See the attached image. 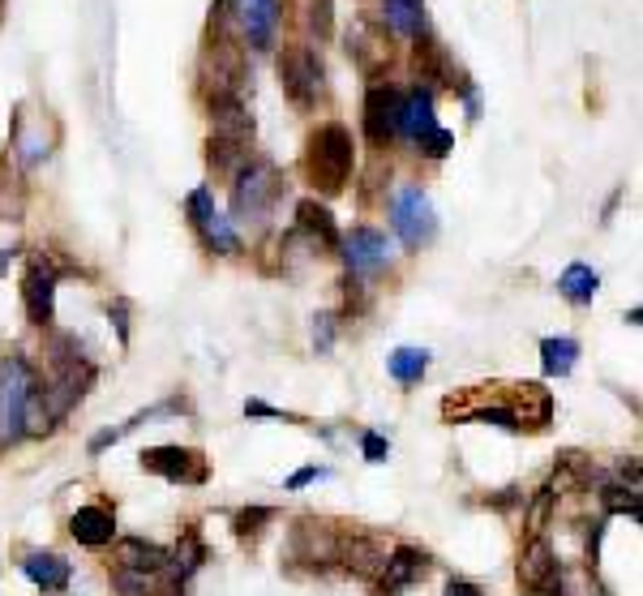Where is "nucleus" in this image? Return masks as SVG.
<instances>
[{"label": "nucleus", "instance_id": "33", "mask_svg": "<svg viewBox=\"0 0 643 596\" xmlns=\"http://www.w3.org/2000/svg\"><path fill=\"white\" fill-rule=\"evenodd\" d=\"M271 519H275V511H271V507H244V511L237 519H232V523H237V537H241V541L258 545Z\"/></svg>", "mask_w": 643, "mask_h": 596}, {"label": "nucleus", "instance_id": "20", "mask_svg": "<svg viewBox=\"0 0 643 596\" xmlns=\"http://www.w3.org/2000/svg\"><path fill=\"white\" fill-rule=\"evenodd\" d=\"M69 537L86 550H103L117 541V516L108 507H78L69 516Z\"/></svg>", "mask_w": 643, "mask_h": 596}, {"label": "nucleus", "instance_id": "1", "mask_svg": "<svg viewBox=\"0 0 643 596\" xmlns=\"http://www.w3.org/2000/svg\"><path fill=\"white\" fill-rule=\"evenodd\" d=\"M446 421H489L506 434H523V430H545L554 421V395L541 382H515V387H477L468 399H446L443 403Z\"/></svg>", "mask_w": 643, "mask_h": 596}, {"label": "nucleus", "instance_id": "34", "mask_svg": "<svg viewBox=\"0 0 643 596\" xmlns=\"http://www.w3.org/2000/svg\"><path fill=\"white\" fill-rule=\"evenodd\" d=\"M554 498H558L554 485H541V489H536L532 511H527V537H541V532H545V519H549V511H554Z\"/></svg>", "mask_w": 643, "mask_h": 596}, {"label": "nucleus", "instance_id": "32", "mask_svg": "<svg viewBox=\"0 0 643 596\" xmlns=\"http://www.w3.org/2000/svg\"><path fill=\"white\" fill-rule=\"evenodd\" d=\"M301 26L309 35H318V43L330 40V31H335V0H301Z\"/></svg>", "mask_w": 643, "mask_h": 596}, {"label": "nucleus", "instance_id": "10", "mask_svg": "<svg viewBox=\"0 0 643 596\" xmlns=\"http://www.w3.org/2000/svg\"><path fill=\"white\" fill-rule=\"evenodd\" d=\"M138 459H142V473H155L172 485H206V477H210L206 455L194 446H151Z\"/></svg>", "mask_w": 643, "mask_h": 596}, {"label": "nucleus", "instance_id": "27", "mask_svg": "<svg viewBox=\"0 0 643 596\" xmlns=\"http://www.w3.org/2000/svg\"><path fill=\"white\" fill-rule=\"evenodd\" d=\"M575 360H579V339H570V335H549V339H541V369H545L549 378H566V373L575 369Z\"/></svg>", "mask_w": 643, "mask_h": 596}, {"label": "nucleus", "instance_id": "8", "mask_svg": "<svg viewBox=\"0 0 643 596\" xmlns=\"http://www.w3.org/2000/svg\"><path fill=\"white\" fill-rule=\"evenodd\" d=\"M185 219H189V228L198 232V240L210 249V253H224V258H232V253H241V237H237V228H232V219L228 215H219V206H215V194L201 185L194 189L189 198H185Z\"/></svg>", "mask_w": 643, "mask_h": 596}, {"label": "nucleus", "instance_id": "37", "mask_svg": "<svg viewBox=\"0 0 643 596\" xmlns=\"http://www.w3.org/2000/svg\"><path fill=\"white\" fill-rule=\"evenodd\" d=\"M361 451L369 464H386V455H391V442L382 434H373V430H364L361 434Z\"/></svg>", "mask_w": 643, "mask_h": 596}, {"label": "nucleus", "instance_id": "36", "mask_svg": "<svg viewBox=\"0 0 643 596\" xmlns=\"http://www.w3.org/2000/svg\"><path fill=\"white\" fill-rule=\"evenodd\" d=\"M232 18H237V0H215V4H210V35H215V40H228Z\"/></svg>", "mask_w": 643, "mask_h": 596}, {"label": "nucleus", "instance_id": "40", "mask_svg": "<svg viewBox=\"0 0 643 596\" xmlns=\"http://www.w3.org/2000/svg\"><path fill=\"white\" fill-rule=\"evenodd\" d=\"M244 416H275V421H292V416H287V412H280V408H271V403H262V399H249V403H244Z\"/></svg>", "mask_w": 643, "mask_h": 596}, {"label": "nucleus", "instance_id": "28", "mask_svg": "<svg viewBox=\"0 0 643 596\" xmlns=\"http://www.w3.org/2000/svg\"><path fill=\"white\" fill-rule=\"evenodd\" d=\"M425 369H429V353H425V348H395V353L386 357V373H391L400 387H416V382L425 378Z\"/></svg>", "mask_w": 643, "mask_h": 596}, {"label": "nucleus", "instance_id": "9", "mask_svg": "<svg viewBox=\"0 0 643 596\" xmlns=\"http://www.w3.org/2000/svg\"><path fill=\"white\" fill-rule=\"evenodd\" d=\"M56 283H61V267L52 262V253H31L26 258V275H22V305L31 326H52L56 318Z\"/></svg>", "mask_w": 643, "mask_h": 596}, {"label": "nucleus", "instance_id": "26", "mask_svg": "<svg viewBox=\"0 0 643 596\" xmlns=\"http://www.w3.org/2000/svg\"><path fill=\"white\" fill-rule=\"evenodd\" d=\"M597 288H601V275L588 262H570L563 275H558V292H563L570 305H592L597 301Z\"/></svg>", "mask_w": 643, "mask_h": 596}, {"label": "nucleus", "instance_id": "43", "mask_svg": "<svg viewBox=\"0 0 643 596\" xmlns=\"http://www.w3.org/2000/svg\"><path fill=\"white\" fill-rule=\"evenodd\" d=\"M9 258H13V253H9V249H0V275H4V267H9Z\"/></svg>", "mask_w": 643, "mask_h": 596}, {"label": "nucleus", "instance_id": "41", "mask_svg": "<svg viewBox=\"0 0 643 596\" xmlns=\"http://www.w3.org/2000/svg\"><path fill=\"white\" fill-rule=\"evenodd\" d=\"M322 477H326V468H301L296 477H287V489H305V485H314Z\"/></svg>", "mask_w": 643, "mask_h": 596}, {"label": "nucleus", "instance_id": "21", "mask_svg": "<svg viewBox=\"0 0 643 596\" xmlns=\"http://www.w3.org/2000/svg\"><path fill=\"white\" fill-rule=\"evenodd\" d=\"M412 65H416V74H421V82H434V86H459L455 82V65H450V56H446V47L429 31L425 35H416V43H412Z\"/></svg>", "mask_w": 643, "mask_h": 596}, {"label": "nucleus", "instance_id": "17", "mask_svg": "<svg viewBox=\"0 0 643 596\" xmlns=\"http://www.w3.org/2000/svg\"><path fill=\"white\" fill-rule=\"evenodd\" d=\"M201 562H206V545H201V532L198 528H185L181 532V541H176V550H172V562H167V571H163V584L160 593L163 596H181L189 588V579L201 571Z\"/></svg>", "mask_w": 643, "mask_h": 596}, {"label": "nucleus", "instance_id": "11", "mask_svg": "<svg viewBox=\"0 0 643 596\" xmlns=\"http://www.w3.org/2000/svg\"><path fill=\"white\" fill-rule=\"evenodd\" d=\"M287 554L292 562H309V566H330L339 557V528L326 519H296L292 537H287Z\"/></svg>", "mask_w": 643, "mask_h": 596}, {"label": "nucleus", "instance_id": "2", "mask_svg": "<svg viewBox=\"0 0 643 596\" xmlns=\"http://www.w3.org/2000/svg\"><path fill=\"white\" fill-rule=\"evenodd\" d=\"M352 167H357V147H352V133H348L339 120H326V124H318V129L309 133V142H305V181H309L318 194L335 198V194H344V189H348Z\"/></svg>", "mask_w": 643, "mask_h": 596}, {"label": "nucleus", "instance_id": "29", "mask_svg": "<svg viewBox=\"0 0 643 596\" xmlns=\"http://www.w3.org/2000/svg\"><path fill=\"white\" fill-rule=\"evenodd\" d=\"M554 596H609V593L597 579V566H566L563 562V575H558Z\"/></svg>", "mask_w": 643, "mask_h": 596}, {"label": "nucleus", "instance_id": "35", "mask_svg": "<svg viewBox=\"0 0 643 596\" xmlns=\"http://www.w3.org/2000/svg\"><path fill=\"white\" fill-rule=\"evenodd\" d=\"M416 147H421V155H429V160H446V155H450V147H455V138H450L443 124H438V129H429Z\"/></svg>", "mask_w": 643, "mask_h": 596}, {"label": "nucleus", "instance_id": "22", "mask_svg": "<svg viewBox=\"0 0 643 596\" xmlns=\"http://www.w3.org/2000/svg\"><path fill=\"white\" fill-rule=\"evenodd\" d=\"M429 129H438V117H434V90H429V86H412L400 104V133L403 138H412V142H421Z\"/></svg>", "mask_w": 643, "mask_h": 596}, {"label": "nucleus", "instance_id": "18", "mask_svg": "<svg viewBox=\"0 0 643 596\" xmlns=\"http://www.w3.org/2000/svg\"><path fill=\"white\" fill-rule=\"evenodd\" d=\"M237 18L253 52H271L280 35V0H237Z\"/></svg>", "mask_w": 643, "mask_h": 596}, {"label": "nucleus", "instance_id": "14", "mask_svg": "<svg viewBox=\"0 0 643 596\" xmlns=\"http://www.w3.org/2000/svg\"><path fill=\"white\" fill-rule=\"evenodd\" d=\"M400 104H403V90L395 86H369L364 95V138L373 147H391L400 138Z\"/></svg>", "mask_w": 643, "mask_h": 596}, {"label": "nucleus", "instance_id": "4", "mask_svg": "<svg viewBox=\"0 0 643 596\" xmlns=\"http://www.w3.org/2000/svg\"><path fill=\"white\" fill-rule=\"evenodd\" d=\"M35 382L40 378L26 357H9L0 365V446H18L26 437V403Z\"/></svg>", "mask_w": 643, "mask_h": 596}, {"label": "nucleus", "instance_id": "16", "mask_svg": "<svg viewBox=\"0 0 643 596\" xmlns=\"http://www.w3.org/2000/svg\"><path fill=\"white\" fill-rule=\"evenodd\" d=\"M344 571H352L357 579H378L382 562H386V545L373 537V532H344L339 528V557H335Z\"/></svg>", "mask_w": 643, "mask_h": 596}, {"label": "nucleus", "instance_id": "13", "mask_svg": "<svg viewBox=\"0 0 643 596\" xmlns=\"http://www.w3.org/2000/svg\"><path fill=\"white\" fill-rule=\"evenodd\" d=\"M563 575V557L554 554V545L545 537H527L520 554V588L527 596H554Z\"/></svg>", "mask_w": 643, "mask_h": 596}, {"label": "nucleus", "instance_id": "6", "mask_svg": "<svg viewBox=\"0 0 643 596\" xmlns=\"http://www.w3.org/2000/svg\"><path fill=\"white\" fill-rule=\"evenodd\" d=\"M391 228L407 249H425L438 237V210L421 185H400L391 198Z\"/></svg>", "mask_w": 643, "mask_h": 596}, {"label": "nucleus", "instance_id": "31", "mask_svg": "<svg viewBox=\"0 0 643 596\" xmlns=\"http://www.w3.org/2000/svg\"><path fill=\"white\" fill-rule=\"evenodd\" d=\"M601 507L609 511V516H631L635 523H640V485H601Z\"/></svg>", "mask_w": 643, "mask_h": 596}, {"label": "nucleus", "instance_id": "12", "mask_svg": "<svg viewBox=\"0 0 643 596\" xmlns=\"http://www.w3.org/2000/svg\"><path fill=\"white\" fill-rule=\"evenodd\" d=\"M339 249H344L348 275L357 279H373L391 267V240H386V232H378V228H352L348 237L339 240Z\"/></svg>", "mask_w": 643, "mask_h": 596}, {"label": "nucleus", "instance_id": "5", "mask_svg": "<svg viewBox=\"0 0 643 596\" xmlns=\"http://www.w3.org/2000/svg\"><path fill=\"white\" fill-rule=\"evenodd\" d=\"M280 82L283 95L292 99V108L309 112L326 95V65H322V56L309 43H292V47L280 52Z\"/></svg>", "mask_w": 643, "mask_h": 596}, {"label": "nucleus", "instance_id": "39", "mask_svg": "<svg viewBox=\"0 0 643 596\" xmlns=\"http://www.w3.org/2000/svg\"><path fill=\"white\" fill-rule=\"evenodd\" d=\"M108 318L117 326V339H121V348H124V344H129V301H124V296H117V301L108 305Z\"/></svg>", "mask_w": 643, "mask_h": 596}, {"label": "nucleus", "instance_id": "7", "mask_svg": "<svg viewBox=\"0 0 643 596\" xmlns=\"http://www.w3.org/2000/svg\"><path fill=\"white\" fill-rule=\"evenodd\" d=\"M244 90V61L232 40H215L201 56V99H241Z\"/></svg>", "mask_w": 643, "mask_h": 596}, {"label": "nucleus", "instance_id": "38", "mask_svg": "<svg viewBox=\"0 0 643 596\" xmlns=\"http://www.w3.org/2000/svg\"><path fill=\"white\" fill-rule=\"evenodd\" d=\"M330 344H335V314H318L314 318V348L330 353Z\"/></svg>", "mask_w": 643, "mask_h": 596}, {"label": "nucleus", "instance_id": "3", "mask_svg": "<svg viewBox=\"0 0 643 596\" xmlns=\"http://www.w3.org/2000/svg\"><path fill=\"white\" fill-rule=\"evenodd\" d=\"M232 176H237V185H232V215H237L241 224L262 228V224L271 219L275 202L283 198L280 167L271 160H244Z\"/></svg>", "mask_w": 643, "mask_h": 596}, {"label": "nucleus", "instance_id": "19", "mask_svg": "<svg viewBox=\"0 0 643 596\" xmlns=\"http://www.w3.org/2000/svg\"><path fill=\"white\" fill-rule=\"evenodd\" d=\"M296 237L305 240L314 253H335L339 240H344L339 228H335V219H330V210L314 198H305L296 206Z\"/></svg>", "mask_w": 643, "mask_h": 596}, {"label": "nucleus", "instance_id": "25", "mask_svg": "<svg viewBox=\"0 0 643 596\" xmlns=\"http://www.w3.org/2000/svg\"><path fill=\"white\" fill-rule=\"evenodd\" d=\"M382 18H386V26H391L395 35H407V40H416V35L429 31V22H425V0H382Z\"/></svg>", "mask_w": 643, "mask_h": 596}, {"label": "nucleus", "instance_id": "23", "mask_svg": "<svg viewBox=\"0 0 643 596\" xmlns=\"http://www.w3.org/2000/svg\"><path fill=\"white\" fill-rule=\"evenodd\" d=\"M22 575L35 584V588H43V593H65L69 588V562L61 554H52V550H31V554L22 557Z\"/></svg>", "mask_w": 643, "mask_h": 596}, {"label": "nucleus", "instance_id": "15", "mask_svg": "<svg viewBox=\"0 0 643 596\" xmlns=\"http://www.w3.org/2000/svg\"><path fill=\"white\" fill-rule=\"evenodd\" d=\"M429 575V554L416 545H395L378 571V596H403L412 584Z\"/></svg>", "mask_w": 643, "mask_h": 596}, {"label": "nucleus", "instance_id": "42", "mask_svg": "<svg viewBox=\"0 0 643 596\" xmlns=\"http://www.w3.org/2000/svg\"><path fill=\"white\" fill-rule=\"evenodd\" d=\"M446 596H484V593L472 579H450V584H446Z\"/></svg>", "mask_w": 643, "mask_h": 596}, {"label": "nucleus", "instance_id": "30", "mask_svg": "<svg viewBox=\"0 0 643 596\" xmlns=\"http://www.w3.org/2000/svg\"><path fill=\"white\" fill-rule=\"evenodd\" d=\"M206 160H210V167H215L219 176H228V172H237V167L249 160V142H237V138H210V142H206Z\"/></svg>", "mask_w": 643, "mask_h": 596}, {"label": "nucleus", "instance_id": "24", "mask_svg": "<svg viewBox=\"0 0 643 596\" xmlns=\"http://www.w3.org/2000/svg\"><path fill=\"white\" fill-rule=\"evenodd\" d=\"M348 56L361 65L364 74H378V69L391 61V47H386V40H382L369 22H357V26L348 31Z\"/></svg>", "mask_w": 643, "mask_h": 596}]
</instances>
